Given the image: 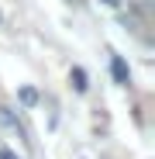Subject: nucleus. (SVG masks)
<instances>
[{
	"instance_id": "obj_1",
	"label": "nucleus",
	"mask_w": 155,
	"mask_h": 159,
	"mask_svg": "<svg viewBox=\"0 0 155 159\" xmlns=\"http://www.w3.org/2000/svg\"><path fill=\"white\" fill-rule=\"evenodd\" d=\"M110 73H114V80H117L121 87L131 83V69H127V62H124L121 56H114V59H110Z\"/></svg>"
},
{
	"instance_id": "obj_2",
	"label": "nucleus",
	"mask_w": 155,
	"mask_h": 159,
	"mask_svg": "<svg viewBox=\"0 0 155 159\" xmlns=\"http://www.w3.org/2000/svg\"><path fill=\"white\" fill-rule=\"evenodd\" d=\"M69 83H72V90H76V93H86V87H90V83H86V73H83L80 66H72V73H69Z\"/></svg>"
},
{
	"instance_id": "obj_3",
	"label": "nucleus",
	"mask_w": 155,
	"mask_h": 159,
	"mask_svg": "<svg viewBox=\"0 0 155 159\" xmlns=\"http://www.w3.org/2000/svg\"><path fill=\"white\" fill-rule=\"evenodd\" d=\"M21 104L35 107V104H38V90H35V87H21Z\"/></svg>"
},
{
	"instance_id": "obj_4",
	"label": "nucleus",
	"mask_w": 155,
	"mask_h": 159,
	"mask_svg": "<svg viewBox=\"0 0 155 159\" xmlns=\"http://www.w3.org/2000/svg\"><path fill=\"white\" fill-rule=\"evenodd\" d=\"M100 4H107V7H117V4H121V0H100Z\"/></svg>"
},
{
	"instance_id": "obj_5",
	"label": "nucleus",
	"mask_w": 155,
	"mask_h": 159,
	"mask_svg": "<svg viewBox=\"0 0 155 159\" xmlns=\"http://www.w3.org/2000/svg\"><path fill=\"white\" fill-rule=\"evenodd\" d=\"M4 159H14V156H4Z\"/></svg>"
}]
</instances>
